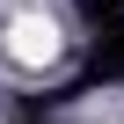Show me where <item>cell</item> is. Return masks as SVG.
Here are the masks:
<instances>
[{"label":"cell","mask_w":124,"mask_h":124,"mask_svg":"<svg viewBox=\"0 0 124 124\" xmlns=\"http://www.w3.org/2000/svg\"><path fill=\"white\" fill-rule=\"evenodd\" d=\"M8 58H15V66H51V58H58V22L22 15V22L8 29Z\"/></svg>","instance_id":"cell-1"}]
</instances>
